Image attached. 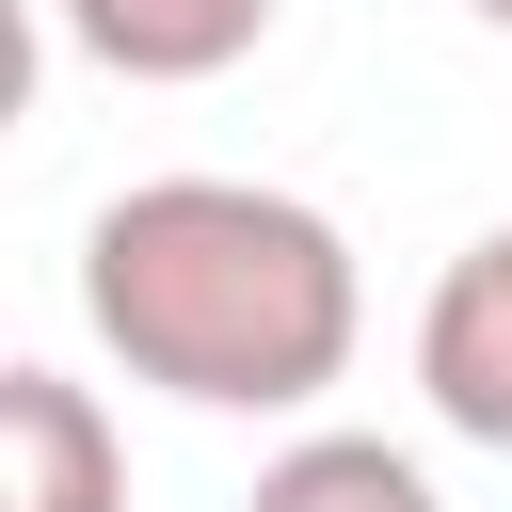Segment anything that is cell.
Returning a JSON list of instances; mask_svg holds the SVG:
<instances>
[{"label": "cell", "instance_id": "obj_1", "mask_svg": "<svg viewBox=\"0 0 512 512\" xmlns=\"http://www.w3.org/2000/svg\"><path fill=\"white\" fill-rule=\"evenodd\" d=\"M80 320L112 336L128 384H160L192 416H304L320 384H352L368 288H352V240L304 192L144 176L80 224Z\"/></svg>", "mask_w": 512, "mask_h": 512}, {"label": "cell", "instance_id": "obj_2", "mask_svg": "<svg viewBox=\"0 0 512 512\" xmlns=\"http://www.w3.org/2000/svg\"><path fill=\"white\" fill-rule=\"evenodd\" d=\"M416 384H432V416H448L464 448H512V224L432 272V304H416Z\"/></svg>", "mask_w": 512, "mask_h": 512}, {"label": "cell", "instance_id": "obj_3", "mask_svg": "<svg viewBox=\"0 0 512 512\" xmlns=\"http://www.w3.org/2000/svg\"><path fill=\"white\" fill-rule=\"evenodd\" d=\"M0 512H128V448H112L96 384L0 368Z\"/></svg>", "mask_w": 512, "mask_h": 512}, {"label": "cell", "instance_id": "obj_4", "mask_svg": "<svg viewBox=\"0 0 512 512\" xmlns=\"http://www.w3.org/2000/svg\"><path fill=\"white\" fill-rule=\"evenodd\" d=\"M48 16H64V48L112 64V80H224V64L272 32V0H48Z\"/></svg>", "mask_w": 512, "mask_h": 512}, {"label": "cell", "instance_id": "obj_5", "mask_svg": "<svg viewBox=\"0 0 512 512\" xmlns=\"http://www.w3.org/2000/svg\"><path fill=\"white\" fill-rule=\"evenodd\" d=\"M240 512H448L432 480H416V448H384V432H304V448H272L256 464V496Z\"/></svg>", "mask_w": 512, "mask_h": 512}, {"label": "cell", "instance_id": "obj_6", "mask_svg": "<svg viewBox=\"0 0 512 512\" xmlns=\"http://www.w3.org/2000/svg\"><path fill=\"white\" fill-rule=\"evenodd\" d=\"M464 16H496V32H512V0H464Z\"/></svg>", "mask_w": 512, "mask_h": 512}]
</instances>
